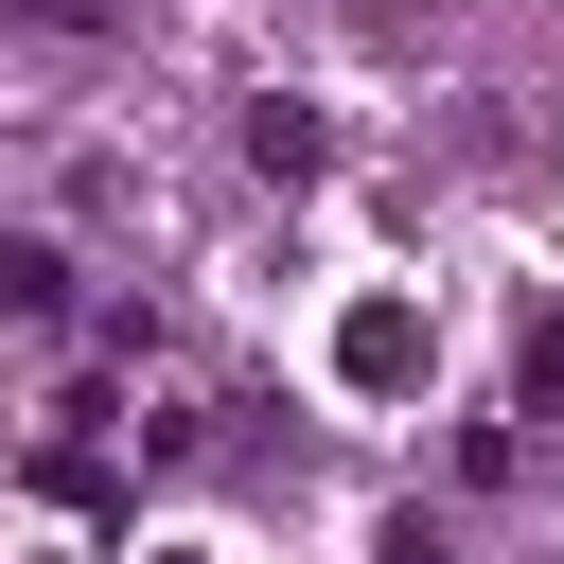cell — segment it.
<instances>
[{"label": "cell", "instance_id": "obj_4", "mask_svg": "<svg viewBox=\"0 0 564 564\" xmlns=\"http://www.w3.org/2000/svg\"><path fill=\"white\" fill-rule=\"evenodd\" d=\"M511 423H564V317H529V352H511Z\"/></svg>", "mask_w": 564, "mask_h": 564}, {"label": "cell", "instance_id": "obj_5", "mask_svg": "<svg viewBox=\"0 0 564 564\" xmlns=\"http://www.w3.org/2000/svg\"><path fill=\"white\" fill-rule=\"evenodd\" d=\"M35 494H70V511H106L123 476H106V441H35Z\"/></svg>", "mask_w": 564, "mask_h": 564}, {"label": "cell", "instance_id": "obj_2", "mask_svg": "<svg viewBox=\"0 0 564 564\" xmlns=\"http://www.w3.org/2000/svg\"><path fill=\"white\" fill-rule=\"evenodd\" d=\"M247 176H282V194H300V176H335V123L264 88V106H247Z\"/></svg>", "mask_w": 564, "mask_h": 564}, {"label": "cell", "instance_id": "obj_8", "mask_svg": "<svg viewBox=\"0 0 564 564\" xmlns=\"http://www.w3.org/2000/svg\"><path fill=\"white\" fill-rule=\"evenodd\" d=\"M388 564H423V529H405V546H388Z\"/></svg>", "mask_w": 564, "mask_h": 564}, {"label": "cell", "instance_id": "obj_7", "mask_svg": "<svg viewBox=\"0 0 564 564\" xmlns=\"http://www.w3.org/2000/svg\"><path fill=\"white\" fill-rule=\"evenodd\" d=\"M141 564H212V546H141Z\"/></svg>", "mask_w": 564, "mask_h": 564}, {"label": "cell", "instance_id": "obj_6", "mask_svg": "<svg viewBox=\"0 0 564 564\" xmlns=\"http://www.w3.org/2000/svg\"><path fill=\"white\" fill-rule=\"evenodd\" d=\"M18 18H35V35H106L123 0H18Z\"/></svg>", "mask_w": 564, "mask_h": 564}, {"label": "cell", "instance_id": "obj_3", "mask_svg": "<svg viewBox=\"0 0 564 564\" xmlns=\"http://www.w3.org/2000/svg\"><path fill=\"white\" fill-rule=\"evenodd\" d=\"M0 317H70V247H35V229H0Z\"/></svg>", "mask_w": 564, "mask_h": 564}, {"label": "cell", "instance_id": "obj_1", "mask_svg": "<svg viewBox=\"0 0 564 564\" xmlns=\"http://www.w3.org/2000/svg\"><path fill=\"white\" fill-rule=\"evenodd\" d=\"M423 370H441V335H423V300H388V282H370V300L335 317V388H352V405H405Z\"/></svg>", "mask_w": 564, "mask_h": 564}]
</instances>
